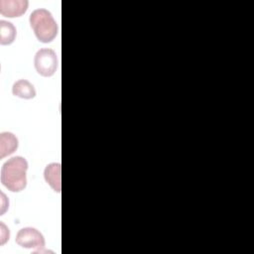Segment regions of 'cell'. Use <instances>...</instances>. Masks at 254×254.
I'll list each match as a JSON object with an SVG mask.
<instances>
[{"label": "cell", "mask_w": 254, "mask_h": 254, "mask_svg": "<svg viewBox=\"0 0 254 254\" xmlns=\"http://www.w3.org/2000/svg\"><path fill=\"white\" fill-rule=\"evenodd\" d=\"M28 162L21 156L12 157L1 168V183L10 191L19 192L27 186Z\"/></svg>", "instance_id": "1"}, {"label": "cell", "mask_w": 254, "mask_h": 254, "mask_svg": "<svg viewBox=\"0 0 254 254\" xmlns=\"http://www.w3.org/2000/svg\"><path fill=\"white\" fill-rule=\"evenodd\" d=\"M30 25L37 39L42 43H51L58 35V25L53 15L47 9L34 10L29 18Z\"/></svg>", "instance_id": "2"}, {"label": "cell", "mask_w": 254, "mask_h": 254, "mask_svg": "<svg viewBox=\"0 0 254 254\" xmlns=\"http://www.w3.org/2000/svg\"><path fill=\"white\" fill-rule=\"evenodd\" d=\"M34 64L39 74L45 77L52 76L58 68L57 55L52 49H41L35 55Z\"/></svg>", "instance_id": "3"}, {"label": "cell", "mask_w": 254, "mask_h": 254, "mask_svg": "<svg viewBox=\"0 0 254 254\" xmlns=\"http://www.w3.org/2000/svg\"><path fill=\"white\" fill-rule=\"evenodd\" d=\"M16 243L28 249H37L38 252H42L45 248V238L43 234L34 227H25L18 231L15 239Z\"/></svg>", "instance_id": "4"}, {"label": "cell", "mask_w": 254, "mask_h": 254, "mask_svg": "<svg viewBox=\"0 0 254 254\" xmlns=\"http://www.w3.org/2000/svg\"><path fill=\"white\" fill-rule=\"evenodd\" d=\"M28 6L27 0H0V13L8 18L20 17L26 13Z\"/></svg>", "instance_id": "5"}, {"label": "cell", "mask_w": 254, "mask_h": 254, "mask_svg": "<svg viewBox=\"0 0 254 254\" xmlns=\"http://www.w3.org/2000/svg\"><path fill=\"white\" fill-rule=\"evenodd\" d=\"M61 170H62V167L60 163H51L45 168V171H44L45 181L57 192H61V190H62Z\"/></svg>", "instance_id": "6"}, {"label": "cell", "mask_w": 254, "mask_h": 254, "mask_svg": "<svg viewBox=\"0 0 254 254\" xmlns=\"http://www.w3.org/2000/svg\"><path fill=\"white\" fill-rule=\"evenodd\" d=\"M18 139L11 132H2L0 134V158L13 154L18 148Z\"/></svg>", "instance_id": "7"}, {"label": "cell", "mask_w": 254, "mask_h": 254, "mask_svg": "<svg viewBox=\"0 0 254 254\" xmlns=\"http://www.w3.org/2000/svg\"><path fill=\"white\" fill-rule=\"evenodd\" d=\"M12 93L13 95L23 99H31L36 96V89L30 81L26 79H19L13 84Z\"/></svg>", "instance_id": "8"}, {"label": "cell", "mask_w": 254, "mask_h": 254, "mask_svg": "<svg viewBox=\"0 0 254 254\" xmlns=\"http://www.w3.org/2000/svg\"><path fill=\"white\" fill-rule=\"evenodd\" d=\"M17 31L15 26L8 21H0V44L3 46L10 45L15 41Z\"/></svg>", "instance_id": "9"}, {"label": "cell", "mask_w": 254, "mask_h": 254, "mask_svg": "<svg viewBox=\"0 0 254 254\" xmlns=\"http://www.w3.org/2000/svg\"><path fill=\"white\" fill-rule=\"evenodd\" d=\"M0 225H1V233H0L1 234V244H4L9 239L10 233H9V229L5 226V224L3 222H1Z\"/></svg>", "instance_id": "10"}]
</instances>
